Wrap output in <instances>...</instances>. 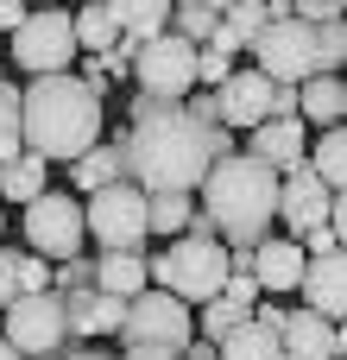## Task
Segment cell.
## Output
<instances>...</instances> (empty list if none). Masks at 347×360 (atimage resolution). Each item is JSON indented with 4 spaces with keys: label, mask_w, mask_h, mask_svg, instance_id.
Segmentation results:
<instances>
[{
    "label": "cell",
    "mask_w": 347,
    "mask_h": 360,
    "mask_svg": "<svg viewBox=\"0 0 347 360\" xmlns=\"http://www.w3.org/2000/svg\"><path fill=\"white\" fill-rule=\"evenodd\" d=\"M126 114H133V127L120 133V171H126V184H139L145 196H158V190L196 196L202 171L234 152V133H228V127H196V120L183 114V101L133 95Z\"/></svg>",
    "instance_id": "cell-1"
},
{
    "label": "cell",
    "mask_w": 347,
    "mask_h": 360,
    "mask_svg": "<svg viewBox=\"0 0 347 360\" xmlns=\"http://www.w3.org/2000/svg\"><path fill=\"white\" fill-rule=\"evenodd\" d=\"M19 146L32 158H57V165H76L89 146H101V95L76 76V70H57V76H32L19 89Z\"/></svg>",
    "instance_id": "cell-2"
},
{
    "label": "cell",
    "mask_w": 347,
    "mask_h": 360,
    "mask_svg": "<svg viewBox=\"0 0 347 360\" xmlns=\"http://www.w3.org/2000/svg\"><path fill=\"white\" fill-rule=\"evenodd\" d=\"M196 209H202V221L215 228L221 247H259L266 228L278 221V171H266L247 152H228L202 171Z\"/></svg>",
    "instance_id": "cell-3"
},
{
    "label": "cell",
    "mask_w": 347,
    "mask_h": 360,
    "mask_svg": "<svg viewBox=\"0 0 347 360\" xmlns=\"http://www.w3.org/2000/svg\"><path fill=\"white\" fill-rule=\"evenodd\" d=\"M145 278H152L158 291H171L177 304H209V297H221V285H228V247H221V240H190V234H177L164 253H145Z\"/></svg>",
    "instance_id": "cell-4"
},
{
    "label": "cell",
    "mask_w": 347,
    "mask_h": 360,
    "mask_svg": "<svg viewBox=\"0 0 347 360\" xmlns=\"http://www.w3.org/2000/svg\"><path fill=\"white\" fill-rule=\"evenodd\" d=\"M82 228L101 253H145V190L139 184H101L95 196H82Z\"/></svg>",
    "instance_id": "cell-5"
},
{
    "label": "cell",
    "mask_w": 347,
    "mask_h": 360,
    "mask_svg": "<svg viewBox=\"0 0 347 360\" xmlns=\"http://www.w3.org/2000/svg\"><path fill=\"white\" fill-rule=\"evenodd\" d=\"M120 342H126V348H171V354H177L183 342H196V310H190V304H177L171 291L145 285L139 297H126Z\"/></svg>",
    "instance_id": "cell-6"
},
{
    "label": "cell",
    "mask_w": 347,
    "mask_h": 360,
    "mask_svg": "<svg viewBox=\"0 0 347 360\" xmlns=\"http://www.w3.org/2000/svg\"><path fill=\"white\" fill-rule=\"evenodd\" d=\"M82 51H76V32H70V13L63 6H32L19 25H13V63L25 76H57L70 70Z\"/></svg>",
    "instance_id": "cell-7"
},
{
    "label": "cell",
    "mask_w": 347,
    "mask_h": 360,
    "mask_svg": "<svg viewBox=\"0 0 347 360\" xmlns=\"http://www.w3.org/2000/svg\"><path fill=\"white\" fill-rule=\"evenodd\" d=\"M247 57H253V70L266 76V82H310V76H322L316 70V25L310 19H272L253 44H247Z\"/></svg>",
    "instance_id": "cell-8"
},
{
    "label": "cell",
    "mask_w": 347,
    "mask_h": 360,
    "mask_svg": "<svg viewBox=\"0 0 347 360\" xmlns=\"http://www.w3.org/2000/svg\"><path fill=\"white\" fill-rule=\"evenodd\" d=\"M25 240H32V253L38 259H76L82 253V240H89V228H82V196H70V190H38L32 202H25Z\"/></svg>",
    "instance_id": "cell-9"
},
{
    "label": "cell",
    "mask_w": 347,
    "mask_h": 360,
    "mask_svg": "<svg viewBox=\"0 0 347 360\" xmlns=\"http://www.w3.org/2000/svg\"><path fill=\"white\" fill-rule=\"evenodd\" d=\"M0 335L19 348L25 360H51L70 342V323H63V297L57 291H25L0 310Z\"/></svg>",
    "instance_id": "cell-10"
},
{
    "label": "cell",
    "mask_w": 347,
    "mask_h": 360,
    "mask_svg": "<svg viewBox=\"0 0 347 360\" xmlns=\"http://www.w3.org/2000/svg\"><path fill=\"white\" fill-rule=\"evenodd\" d=\"M133 82L139 95H158V101H183L196 89V44L158 32L145 44H133Z\"/></svg>",
    "instance_id": "cell-11"
},
{
    "label": "cell",
    "mask_w": 347,
    "mask_h": 360,
    "mask_svg": "<svg viewBox=\"0 0 347 360\" xmlns=\"http://www.w3.org/2000/svg\"><path fill=\"white\" fill-rule=\"evenodd\" d=\"M341 209V196L310 171V165H297V171H284L278 177V221L291 228V234H310L316 221H329Z\"/></svg>",
    "instance_id": "cell-12"
},
{
    "label": "cell",
    "mask_w": 347,
    "mask_h": 360,
    "mask_svg": "<svg viewBox=\"0 0 347 360\" xmlns=\"http://www.w3.org/2000/svg\"><path fill=\"white\" fill-rule=\"evenodd\" d=\"M215 108H221V127L234 133V127H259V120H272V82L259 76V70H228V82L215 89Z\"/></svg>",
    "instance_id": "cell-13"
},
{
    "label": "cell",
    "mask_w": 347,
    "mask_h": 360,
    "mask_svg": "<svg viewBox=\"0 0 347 360\" xmlns=\"http://www.w3.org/2000/svg\"><path fill=\"white\" fill-rule=\"evenodd\" d=\"M278 354L284 360H341V323H322L316 310H284Z\"/></svg>",
    "instance_id": "cell-14"
},
{
    "label": "cell",
    "mask_w": 347,
    "mask_h": 360,
    "mask_svg": "<svg viewBox=\"0 0 347 360\" xmlns=\"http://www.w3.org/2000/svg\"><path fill=\"white\" fill-rule=\"evenodd\" d=\"M120 316H126V297H107V291H63V323H70V342H95V335H120Z\"/></svg>",
    "instance_id": "cell-15"
},
{
    "label": "cell",
    "mask_w": 347,
    "mask_h": 360,
    "mask_svg": "<svg viewBox=\"0 0 347 360\" xmlns=\"http://www.w3.org/2000/svg\"><path fill=\"white\" fill-rule=\"evenodd\" d=\"M303 152H310V127L303 120H259L253 127V146H247V158H259L266 171H297L303 165Z\"/></svg>",
    "instance_id": "cell-16"
},
{
    "label": "cell",
    "mask_w": 347,
    "mask_h": 360,
    "mask_svg": "<svg viewBox=\"0 0 347 360\" xmlns=\"http://www.w3.org/2000/svg\"><path fill=\"white\" fill-rule=\"evenodd\" d=\"M297 291H303V310H316L322 323H341V310H347V272H341V253L303 259V278H297Z\"/></svg>",
    "instance_id": "cell-17"
},
{
    "label": "cell",
    "mask_w": 347,
    "mask_h": 360,
    "mask_svg": "<svg viewBox=\"0 0 347 360\" xmlns=\"http://www.w3.org/2000/svg\"><path fill=\"white\" fill-rule=\"evenodd\" d=\"M341 114H347L341 76H310V82H297V120H303V127H341Z\"/></svg>",
    "instance_id": "cell-18"
},
{
    "label": "cell",
    "mask_w": 347,
    "mask_h": 360,
    "mask_svg": "<svg viewBox=\"0 0 347 360\" xmlns=\"http://www.w3.org/2000/svg\"><path fill=\"white\" fill-rule=\"evenodd\" d=\"M101 6L114 13L120 38H133V44H145V38H158L171 25V0H101Z\"/></svg>",
    "instance_id": "cell-19"
},
{
    "label": "cell",
    "mask_w": 347,
    "mask_h": 360,
    "mask_svg": "<svg viewBox=\"0 0 347 360\" xmlns=\"http://www.w3.org/2000/svg\"><path fill=\"white\" fill-rule=\"evenodd\" d=\"M152 278H145V253H101L95 259V291L107 297H139Z\"/></svg>",
    "instance_id": "cell-20"
},
{
    "label": "cell",
    "mask_w": 347,
    "mask_h": 360,
    "mask_svg": "<svg viewBox=\"0 0 347 360\" xmlns=\"http://www.w3.org/2000/svg\"><path fill=\"white\" fill-rule=\"evenodd\" d=\"M126 171H120V139H107V146H89L76 165H70V184L82 190V196H95L101 184H120Z\"/></svg>",
    "instance_id": "cell-21"
},
{
    "label": "cell",
    "mask_w": 347,
    "mask_h": 360,
    "mask_svg": "<svg viewBox=\"0 0 347 360\" xmlns=\"http://www.w3.org/2000/svg\"><path fill=\"white\" fill-rule=\"evenodd\" d=\"M38 190H51V165L32 158V152H13V158L0 165V196H6V202H32Z\"/></svg>",
    "instance_id": "cell-22"
},
{
    "label": "cell",
    "mask_w": 347,
    "mask_h": 360,
    "mask_svg": "<svg viewBox=\"0 0 347 360\" xmlns=\"http://www.w3.org/2000/svg\"><path fill=\"white\" fill-rule=\"evenodd\" d=\"M215 354H221V360H284V354H278V335H272V329H259L253 316H247V323H234V329L215 342Z\"/></svg>",
    "instance_id": "cell-23"
},
{
    "label": "cell",
    "mask_w": 347,
    "mask_h": 360,
    "mask_svg": "<svg viewBox=\"0 0 347 360\" xmlns=\"http://www.w3.org/2000/svg\"><path fill=\"white\" fill-rule=\"evenodd\" d=\"M70 32H76V51H89V57H101V51L120 44V25H114L107 6H76L70 13Z\"/></svg>",
    "instance_id": "cell-24"
},
{
    "label": "cell",
    "mask_w": 347,
    "mask_h": 360,
    "mask_svg": "<svg viewBox=\"0 0 347 360\" xmlns=\"http://www.w3.org/2000/svg\"><path fill=\"white\" fill-rule=\"evenodd\" d=\"M190 215H196V196H177V190L145 196V234H183Z\"/></svg>",
    "instance_id": "cell-25"
},
{
    "label": "cell",
    "mask_w": 347,
    "mask_h": 360,
    "mask_svg": "<svg viewBox=\"0 0 347 360\" xmlns=\"http://www.w3.org/2000/svg\"><path fill=\"white\" fill-rule=\"evenodd\" d=\"M303 165L341 196V177H347V139H341V127H322V139H316V152H303Z\"/></svg>",
    "instance_id": "cell-26"
},
{
    "label": "cell",
    "mask_w": 347,
    "mask_h": 360,
    "mask_svg": "<svg viewBox=\"0 0 347 360\" xmlns=\"http://www.w3.org/2000/svg\"><path fill=\"white\" fill-rule=\"evenodd\" d=\"M171 38H183V44H209L215 32H221V13H209L202 0L196 6H171V25H164Z\"/></svg>",
    "instance_id": "cell-27"
},
{
    "label": "cell",
    "mask_w": 347,
    "mask_h": 360,
    "mask_svg": "<svg viewBox=\"0 0 347 360\" xmlns=\"http://www.w3.org/2000/svg\"><path fill=\"white\" fill-rule=\"evenodd\" d=\"M341 63H347V32H341V19H322L316 25V70L341 76Z\"/></svg>",
    "instance_id": "cell-28"
},
{
    "label": "cell",
    "mask_w": 347,
    "mask_h": 360,
    "mask_svg": "<svg viewBox=\"0 0 347 360\" xmlns=\"http://www.w3.org/2000/svg\"><path fill=\"white\" fill-rule=\"evenodd\" d=\"M221 25H228L240 44H253V38L266 32V0H234V6L221 13Z\"/></svg>",
    "instance_id": "cell-29"
},
{
    "label": "cell",
    "mask_w": 347,
    "mask_h": 360,
    "mask_svg": "<svg viewBox=\"0 0 347 360\" xmlns=\"http://www.w3.org/2000/svg\"><path fill=\"white\" fill-rule=\"evenodd\" d=\"M13 152H25V146H19V89L0 82V165H6Z\"/></svg>",
    "instance_id": "cell-30"
},
{
    "label": "cell",
    "mask_w": 347,
    "mask_h": 360,
    "mask_svg": "<svg viewBox=\"0 0 347 360\" xmlns=\"http://www.w3.org/2000/svg\"><path fill=\"white\" fill-rule=\"evenodd\" d=\"M89 285H95V259L76 253V259H57V266H51V291H57V297H63V291H89Z\"/></svg>",
    "instance_id": "cell-31"
},
{
    "label": "cell",
    "mask_w": 347,
    "mask_h": 360,
    "mask_svg": "<svg viewBox=\"0 0 347 360\" xmlns=\"http://www.w3.org/2000/svg\"><path fill=\"white\" fill-rule=\"evenodd\" d=\"M234 323H247V310H234L228 297H209V310H202V329H196V335H202V342H221Z\"/></svg>",
    "instance_id": "cell-32"
},
{
    "label": "cell",
    "mask_w": 347,
    "mask_h": 360,
    "mask_svg": "<svg viewBox=\"0 0 347 360\" xmlns=\"http://www.w3.org/2000/svg\"><path fill=\"white\" fill-rule=\"evenodd\" d=\"M13 278H19V297H25V291H51V259L19 253V259H13Z\"/></svg>",
    "instance_id": "cell-33"
},
{
    "label": "cell",
    "mask_w": 347,
    "mask_h": 360,
    "mask_svg": "<svg viewBox=\"0 0 347 360\" xmlns=\"http://www.w3.org/2000/svg\"><path fill=\"white\" fill-rule=\"evenodd\" d=\"M228 70H234V57H221V51H209V44H196V82H209V89H221V82H228Z\"/></svg>",
    "instance_id": "cell-34"
},
{
    "label": "cell",
    "mask_w": 347,
    "mask_h": 360,
    "mask_svg": "<svg viewBox=\"0 0 347 360\" xmlns=\"http://www.w3.org/2000/svg\"><path fill=\"white\" fill-rule=\"evenodd\" d=\"M291 13L310 19V25H322V19H341V0H291Z\"/></svg>",
    "instance_id": "cell-35"
},
{
    "label": "cell",
    "mask_w": 347,
    "mask_h": 360,
    "mask_svg": "<svg viewBox=\"0 0 347 360\" xmlns=\"http://www.w3.org/2000/svg\"><path fill=\"white\" fill-rule=\"evenodd\" d=\"M13 259H19V253H13V247H0V310H6V304L19 297V278H13Z\"/></svg>",
    "instance_id": "cell-36"
},
{
    "label": "cell",
    "mask_w": 347,
    "mask_h": 360,
    "mask_svg": "<svg viewBox=\"0 0 347 360\" xmlns=\"http://www.w3.org/2000/svg\"><path fill=\"white\" fill-rule=\"evenodd\" d=\"M51 360H107V354H101V348H89V342H63Z\"/></svg>",
    "instance_id": "cell-37"
},
{
    "label": "cell",
    "mask_w": 347,
    "mask_h": 360,
    "mask_svg": "<svg viewBox=\"0 0 347 360\" xmlns=\"http://www.w3.org/2000/svg\"><path fill=\"white\" fill-rule=\"evenodd\" d=\"M177 360H221V354H215V342H202V335H196V342H183V348H177Z\"/></svg>",
    "instance_id": "cell-38"
},
{
    "label": "cell",
    "mask_w": 347,
    "mask_h": 360,
    "mask_svg": "<svg viewBox=\"0 0 347 360\" xmlns=\"http://www.w3.org/2000/svg\"><path fill=\"white\" fill-rule=\"evenodd\" d=\"M25 13H32V6H25V0H0V32H13V25H19V19H25Z\"/></svg>",
    "instance_id": "cell-39"
},
{
    "label": "cell",
    "mask_w": 347,
    "mask_h": 360,
    "mask_svg": "<svg viewBox=\"0 0 347 360\" xmlns=\"http://www.w3.org/2000/svg\"><path fill=\"white\" fill-rule=\"evenodd\" d=\"M120 360H177L171 348H120Z\"/></svg>",
    "instance_id": "cell-40"
},
{
    "label": "cell",
    "mask_w": 347,
    "mask_h": 360,
    "mask_svg": "<svg viewBox=\"0 0 347 360\" xmlns=\"http://www.w3.org/2000/svg\"><path fill=\"white\" fill-rule=\"evenodd\" d=\"M0 360H25V354H19V348H13V342H6V335H0Z\"/></svg>",
    "instance_id": "cell-41"
},
{
    "label": "cell",
    "mask_w": 347,
    "mask_h": 360,
    "mask_svg": "<svg viewBox=\"0 0 347 360\" xmlns=\"http://www.w3.org/2000/svg\"><path fill=\"white\" fill-rule=\"evenodd\" d=\"M202 6H209V13H228V6H234V0H202Z\"/></svg>",
    "instance_id": "cell-42"
},
{
    "label": "cell",
    "mask_w": 347,
    "mask_h": 360,
    "mask_svg": "<svg viewBox=\"0 0 347 360\" xmlns=\"http://www.w3.org/2000/svg\"><path fill=\"white\" fill-rule=\"evenodd\" d=\"M171 6H196V0H171Z\"/></svg>",
    "instance_id": "cell-43"
},
{
    "label": "cell",
    "mask_w": 347,
    "mask_h": 360,
    "mask_svg": "<svg viewBox=\"0 0 347 360\" xmlns=\"http://www.w3.org/2000/svg\"><path fill=\"white\" fill-rule=\"evenodd\" d=\"M25 6H51V0H25Z\"/></svg>",
    "instance_id": "cell-44"
},
{
    "label": "cell",
    "mask_w": 347,
    "mask_h": 360,
    "mask_svg": "<svg viewBox=\"0 0 347 360\" xmlns=\"http://www.w3.org/2000/svg\"><path fill=\"white\" fill-rule=\"evenodd\" d=\"M0 82H6V63H0Z\"/></svg>",
    "instance_id": "cell-45"
},
{
    "label": "cell",
    "mask_w": 347,
    "mask_h": 360,
    "mask_svg": "<svg viewBox=\"0 0 347 360\" xmlns=\"http://www.w3.org/2000/svg\"><path fill=\"white\" fill-rule=\"evenodd\" d=\"M89 6H101V0H89Z\"/></svg>",
    "instance_id": "cell-46"
},
{
    "label": "cell",
    "mask_w": 347,
    "mask_h": 360,
    "mask_svg": "<svg viewBox=\"0 0 347 360\" xmlns=\"http://www.w3.org/2000/svg\"><path fill=\"white\" fill-rule=\"evenodd\" d=\"M0 228H6V215H0Z\"/></svg>",
    "instance_id": "cell-47"
}]
</instances>
